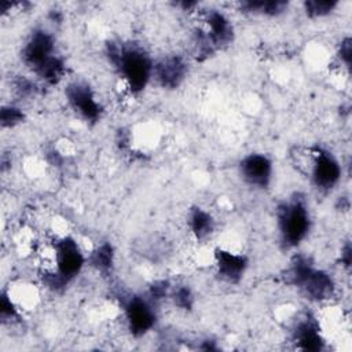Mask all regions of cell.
I'll return each mask as SVG.
<instances>
[{"label": "cell", "mask_w": 352, "mask_h": 352, "mask_svg": "<svg viewBox=\"0 0 352 352\" xmlns=\"http://www.w3.org/2000/svg\"><path fill=\"white\" fill-rule=\"evenodd\" d=\"M173 302L182 308V309H191L192 304H194V294L190 290L188 286L182 285L173 289V292L170 293Z\"/></svg>", "instance_id": "obj_20"}, {"label": "cell", "mask_w": 352, "mask_h": 352, "mask_svg": "<svg viewBox=\"0 0 352 352\" xmlns=\"http://www.w3.org/2000/svg\"><path fill=\"white\" fill-rule=\"evenodd\" d=\"M65 63L63 60L55 55L48 59L43 66H40L34 74L48 85H56L65 76Z\"/></svg>", "instance_id": "obj_16"}, {"label": "cell", "mask_w": 352, "mask_h": 352, "mask_svg": "<svg viewBox=\"0 0 352 352\" xmlns=\"http://www.w3.org/2000/svg\"><path fill=\"white\" fill-rule=\"evenodd\" d=\"M276 223L280 241L286 248L300 245L311 228V217L305 201L300 195H294L289 201L280 202L276 208Z\"/></svg>", "instance_id": "obj_3"}, {"label": "cell", "mask_w": 352, "mask_h": 352, "mask_svg": "<svg viewBox=\"0 0 352 352\" xmlns=\"http://www.w3.org/2000/svg\"><path fill=\"white\" fill-rule=\"evenodd\" d=\"M25 120V114L19 107L3 106L0 114V122L3 128H12Z\"/></svg>", "instance_id": "obj_19"}, {"label": "cell", "mask_w": 352, "mask_h": 352, "mask_svg": "<svg viewBox=\"0 0 352 352\" xmlns=\"http://www.w3.org/2000/svg\"><path fill=\"white\" fill-rule=\"evenodd\" d=\"M241 10H243L245 12H250V14H258V15H265V16H278L280 14H283L287 8V3L286 1H279V0H271V1H242L239 4Z\"/></svg>", "instance_id": "obj_15"}, {"label": "cell", "mask_w": 352, "mask_h": 352, "mask_svg": "<svg viewBox=\"0 0 352 352\" xmlns=\"http://www.w3.org/2000/svg\"><path fill=\"white\" fill-rule=\"evenodd\" d=\"M54 252H55L54 254H55V265H56V270L54 274H56L66 283H69V280L77 276L82 270L85 257L80 250L78 243L70 236H65L58 242H55Z\"/></svg>", "instance_id": "obj_5"}, {"label": "cell", "mask_w": 352, "mask_h": 352, "mask_svg": "<svg viewBox=\"0 0 352 352\" xmlns=\"http://www.w3.org/2000/svg\"><path fill=\"white\" fill-rule=\"evenodd\" d=\"M168 292H169V286H168L166 282H164V280L155 282V283L151 285L150 292H148L150 300L151 301H158V300L164 298L168 294Z\"/></svg>", "instance_id": "obj_24"}, {"label": "cell", "mask_w": 352, "mask_h": 352, "mask_svg": "<svg viewBox=\"0 0 352 352\" xmlns=\"http://www.w3.org/2000/svg\"><path fill=\"white\" fill-rule=\"evenodd\" d=\"M337 1L333 0H307L304 1V10L311 18H320L329 15L336 7Z\"/></svg>", "instance_id": "obj_18"}, {"label": "cell", "mask_w": 352, "mask_h": 352, "mask_svg": "<svg viewBox=\"0 0 352 352\" xmlns=\"http://www.w3.org/2000/svg\"><path fill=\"white\" fill-rule=\"evenodd\" d=\"M15 89L18 91L19 95L26 96V95L34 94L37 91V87L32 80H29L26 77H18L15 81Z\"/></svg>", "instance_id": "obj_22"}, {"label": "cell", "mask_w": 352, "mask_h": 352, "mask_svg": "<svg viewBox=\"0 0 352 352\" xmlns=\"http://www.w3.org/2000/svg\"><path fill=\"white\" fill-rule=\"evenodd\" d=\"M286 282L298 287L312 301L329 300L336 289L333 278L327 272L315 268L312 261L301 254L294 256L286 270Z\"/></svg>", "instance_id": "obj_2"}, {"label": "cell", "mask_w": 352, "mask_h": 352, "mask_svg": "<svg viewBox=\"0 0 352 352\" xmlns=\"http://www.w3.org/2000/svg\"><path fill=\"white\" fill-rule=\"evenodd\" d=\"M338 56L341 62L345 65V67L349 69L351 66V59H352V45H351V38L345 37L338 48Z\"/></svg>", "instance_id": "obj_23"}, {"label": "cell", "mask_w": 352, "mask_h": 352, "mask_svg": "<svg viewBox=\"0 0 352 352\" xmlns=\"http://www.w3.org/2000/svg\"><path fill=\"white\" fill-rule=\"evenodd\" d=\"M214 261L220 278L228 283H238L248 268V257L245 254L221 248L214 250Z\"/></svg>", "instance_id": "obj_12"}, {"label": "cell", "mask_w": 352, "mask_h": 352, "mask_svg": "<svg viewBox=\"0 0 352 352\" xmlns=\"http://www.w3.org/2000/svg\"><path fill=\"white\" fill-rule=\"evenodd\" d=\"M187 63L179 55H168L160 59L153 66V77L162 88L175 89L186 78Z\"/></svg>", "instance_id": "obj_11"}, {"label": "cell", "mask_w": 352, "mask_h": 352, "mask_svg": "<svg viewBox=\"0 0 352 352\" xmlns=\"http://www.w3.org/2000/svg\"><path fill=\"white\" fill-rule=\"evenodd\" d=\"M311 165V177L316 188L322 191L331 190L341 177V166L336 157L323 148L314 150Z\"/></svg>", "instance_id": "obj_8"}, {"label": "cell", "mask_w": 352, "mask_h": 352, "mask_svg": "<svg viewBox=\"0 0 352 352\" xmlns=\"http://www.w3.org/2000/svg\"><path fill=\"white\" fill-rule=\"evenodd\" d=\"M52 56H55L54 37L44 29L33 30L22 50L23 63L34 73Z\"/></svg>", "instance_id": "obj_7"}, {"label": "cell", "mask_w": 352, "mask_h": 352, "mask_svg": "<svg viewBox=\"0 0 352 352\" xmlns=\"http://www.w3.org/2000/svg\"><path fill=\"white\" fill-rule=\"evenodd\" d=\"M89 263L100 272H109L114 263V249L111 243H100L89 256Z\"/></svg>", "instance_id": "obj_17"}, {"label": "cell", "mask_w": 352, "mask_h": 352, "mask_svg": "<svg viewBox=\"0 0 352 352\" xmlns=\"http://www.w3.org/2000/svg\"><path fill=\"white\" fill-rule=\"evenodd\" d=\"M351 257H352V250H351V243L346 242L344 248L341 249V263L346 268L351 265Z\"/></svg>", "instance_id": "obj_25"}, {"label": "cell", "mask_w": 352, "mask_h": 352, "mask_svg": "<svg viewBox=\"0 0 352 352\" xmlns=\"http://www.w3.org/2000/svg\"><path fill=\"white\" fill-rule=\"evenodd\" d=\"M293 341L297 348L302 351L316 352L323 349L324 342L315 318L305 316L296 324L293 330Z\"/></svg>", "instance_id": "obj_13"}, {"label": "cell", "mask_w": 352, "mask_h": 352, "mask_svg": "<svg viewBox=\"0 0 352 352\" xmlns=\"http://www.w3.org/2000/svg\"><path fill=\"white\" fill-rule=\"evenodd\" d=\"M124 311L129 331L135 337L144 336L155 323V311L151 305V300H146L140 296H132L126 301Z\"/></svg>", "instance_id": "obj_9"}, {"label": "cell", "mask_w": 352, "mask_h": 352, "mask_svg": "<svg viewBox=\"0 0 352 352\" xmlns=\"http://www.w3.org/2000/svg\"><path fill=\"white\" fill-rule=\"evenodd\" d=\"M66 99L70 107L85 121L96 122L100 120L103 109L96 100V96L91 87L81 81L70 82L66 87Z\"/></svg>", "instance_id": "obj_6"}, {"label": "cell", "mask_w": 352, "mask_h": 352, "mask_svg": "<svg viewBox=\"0 0 352 352\" xmlns=\"http://www.w3.org/2000/svg\"><path fill=\"white\" fill-rule=\"evenodd\" d=\"M204 28L198 29L195 36L197 56L199 59L210 56L216 50H220L231 43L234 29L230 19L217 10L205 11L202 15Z\"/></svg>", "instance_id": "obj_4"}, {"label": "cell", "mask_w": 352, "mask_h": 352, "mask_svg": "<svg viewBox=\"0 0 352 352\" xmlns=\"http://www.w3.org/2000/svg\"><path fill=\"white\" fill-rule=\"evenodd\" d=\"M241 177L250 186L267 188L272 177V162L264 154L252 153L239 162Z\"/></svg>", "instance_id": "obj_10"}, {"label": "cell", "mask_w": 352, "mask_h": 352, "mask_svg": "<svg viewBox=\"0 0 352 352\" xmlns=\"http://www.w3.org/2000/svg\"><path fill=\"white\" fill-rule=\"evenodd\" d=\"M107 58L126 81L135 94L142 92L153 77V60L147 52L136 44H107Z\"/></svg>", "instance_id": "obj_1"}, {"label": "cell", "mask_w": 352, "mask_h": 352, "mask_svg": "<svg viewBox=\"0 0 352 352\" xmlns=\"http://www.w3.org/2000/svg\"><path fill=\"white\" fill-rule=\"evenodd\" d=\"M188 224L192 235L197 239H205L214 230V220L212 214L202 208H192L188 217Z\"/></svg>", "instance_id": "obj_14"}, {"label": "cell", "mask_w": 352, "mask_h": 352, "mask_svg": "<svg viewBox=\"0 0 352 352\" xmlns=\"http://www.w3.org/2000/svg\"><path fill=\"white\" fill-rule=\"evenodd\" d=\"M0 316L1 319L6 322V320H15L19 318V314L15 308V305L12 304L11 298L3 292L1 293V298H0Z\"/></svg>", "instance_id": "obj_21"}]
</instances>
